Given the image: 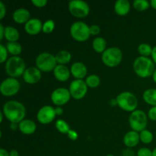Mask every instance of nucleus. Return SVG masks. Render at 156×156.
Returning a JSON list of instances; mask_svg holds the SVG:
<instances>
[{
	"label": "nucleus",
	"instance_id": "nucleus-18",
	"mask_svg": "<svg viewBox=\"0 0 156 156\" xmlns=\"http://www.w3.org/2000/svg\"><path fill=\"white\" fill-rule=\"evenodd\" d=\"M140 141V136L138 132L131 130L126 133L123 138V143L127 148H133L139 144Z\"/></svg>",
	"mask_w": 156,
	"mask_h": 156
},
{
	"label": "nucleus",
	"instance_id": "nucleus-39",
	"mask_svg": "<svg viewBox=\"0 0 156 156\" xmlns=\"http://www.w3.org/2000/svg\"><path fill=\"white\" fill-rule=\"evenodd\" d=\"M67 135H68L69 138L71 140H73V141L77 140L78 137H79V135H78L77 133L75 130H73V129H70L68 133H67Z\"/></svg>",
	"mask_w": 156,
	"mask_h": 156
},
{
	"label": "nucleus",
	"instance_id": "nucleus-16",
	"mask_svg": "<svg viewBox=\"0 0 156 156\" xmlns=\"http://www.w3.org/2000/svg\"><path fill=\"white\" fill-rule=\"evenodd\" d=\"M87 67L81 62H76L71 66L70 73L76 79H83L87 75Z\"/></svg>",
	"mask_w": 156,
	"mask_h": 156
},
{
	"label": "nucleus",
	"instance_id": "nucleus-37",
	"mask_svg": "<svg viewBox=\"0 0 156 156\" xmlns=\"http://www.w3.org/2000/svg\"><path fill=\"white\" fill-rule=\"evenodd\" d=\"M100 27L99 26L96 25V24H92L91 26H90V33L91 35H98L100 33Z\"/></svg>",
	"mask_w": 156,
	"mask_h": 156
},
{
	"label": "nucleus",
	"instance_id": "nucleus-23",
	"mask_svg": "<svg viewBox=\"0 0 156 156\" xmlns=\"http://www.w3.org/2000/svg\"><path fill=\"white\" fill-rule=\"evenodd\" d=\"M145 102L152 107L156 106V88H149L146 90L143 94Z\"/></svg>",
	"mask_w": 156,
	"mask_h": 156
},
{
	"label": "nucleus",
	"instance_id": "nucleus-36",
	"mask_svg": "<svg viewBox=\"0 0 156 156\" xmlns=\"http://www.w3.org/2000/svg\"><path fill=\"white\" fill-rule=\"evenodd\" d=\"M148 117H149V119H150L151 120L156 121V106L152 107V108L149 109V113H148Z\"/></svg>",
	"mask_w": 156,
	"mask_h": 156
},
{
	"label": "nucleus",
	"instance_id": "nucleus-3",
	"mask_svg": "<svg viewBox=\"0 0 156 156\" xmlns=\"http://www.w3.org/2000/svg\"><path fill=\"white\" fill-rule=\"evenodd\" d=\"M26 70L25 62L20 56H12L5 62L6 73L12 78L23 76Z\"/></svg>",
	"mask_w": 156,
	"mask_h": 156
},
{
	"label": "nucleus",
	"instance_id": "nucleus-42",
	"mask_svg": "<svg viewBox=\"0 0 156 156\" xmlns=\"http://www.w3.org/2000/svg\"><path fill=\"white\" fill-rule=\"evenodd\" d=\"M151 56H152V61L154 62V63L156 64V46L154 47L153 49H152V53Z\"/></svg>",
	"mask_w": 156,
	"mask_h": 156
},
{
	"label": "nucleus",
	"instance_id": "nucleus-43",
	"mask_svg": "<svg viewBox=\"0 0 156 156\" xmlns=\"http://www.w3.org/2000/svg\"><path fill=\"white\" fill-rule=\"evenodd\" d=\"M55 111H56V116H59L61 115V114H63V110H62V108H61V107H56V108H55Z\"/></svg>",
	"mask_w": 156,
	"mask_h": 156
},
{
	"label": "nucleus",
	"instance_id": "nucleus-8",
	"mask_svg": "<svg viewBox=\"0 0 156 156\" xmlns=\"http://www.w3.org/2000/svg\"><path fill=\"white\" fill-rule=\"evenodd\" d=\"M129 123L131 129L136 132H142L146 129L148 124V118L146 113L141 110H136L131 113L129 116Z\"/></svg>",
	"mask_w": 156,
	"mask_h": 156
},
{
	"label": "nucleus",
	"instance_id": "nucleus-20",
	"mask_svg": "<svg viewBox=\"0 0 156 156\" xmlns=\"http://www.w3.org/2000/svg\"><path fill=\"white\" fill-rule=\"evenodd\" d=\"M53 72L55 78L58 81L62 82L68 80L69 79L70 74H71L70 69H69L65 65H59V64H57Z\"/></svg>",
	"mask_w": 156,
	"mask_h": 156
},
{
	"label": "nucleus",
	"instance_id": "nucleus-1",
	"mask_svg": "<svg viewBox=\"0 0 156 156\" xmlns=\"http://www.w3.org/2000/svg\"><path fill=\"white\" fill-rule=\"evenodd\" d=\"M2 113L12 123H19L24 120L26 109L24 105L18 101H9L3 105Z\"/></svg>",
	"mask_w": 156,
	"mask_h": 156
},
{
	"label": "nucleus",
	"instance_id": "nucleus-50",
	"mask_svg": "<svg viewBox=\"0 0 156 156\" xmlns=\"http://www.w3.org/2000/svg\"><path fill=\"white\" fill-rule=\"evenodd\" d=\"M3 115H4V114H3L2 112L0 113V117H1V123L2 122V120H3Z\"/></svg>",
	"mask_w": 156,
	"mask_h": 156
},
{
	"label": "nucleus",
	"instance_id": "nucleus-44",
	"mask_svg": "<svg viewBox=\"0 0 156 156\" xmlns=\"http://www.w3.org/2000/svg\"><path fill=\"white\" fill-rule=\"evenodd\" d=\"M0 156H9V152L6 149H0Z\"/></svg>",
	"mask_w": 156,
	"mask_h": 156
},
{
	"label": "nucleus",
	"instance_id": "nucleus-45",
	"mask_svg": "<svg viewBox=\"0 0 156 156\" xmlns=\"http://www.w3.org/2000/svg\"><path fill=\"white\" fill-rule=\"evenodd\" d=\"M9 156H19V154H18V152L15 149H12L9 152Z\"/></svg>",
	"mask_w": 156,
	"mask_h": 156
},
{
	"label": "nucleus",
	"instance_id": "nucleus-48",
	"mask_svg": "<svg viewBox=\"0 0 156 156\" xmlns=\"http://www.w3.org/2000/svg\"><path fill=\"white\" fill-rule=\"evenodd\" d=\"M150 5L156 10V0H152V1L150 2Z\"/></svg>",
	"mask_w": 156,
	"mask_h": 156
},
{
	"label": "nucleus",
	"instance_id": "nucleus-30",
	"mask_svg": "<svg viewBox=\"0 0 156 156\" xmlns=\"http://www.w3.org/2000/svg\"><path fill=\"white\" fill-rule=\"evenodd\" d=\"M152 49L149 44H141L138 47V52L141 56H145V57H149L152 55Z\"/></svg>",
	"mask_w": 156,
	"mask_h": 156
},
{
	"label": "nucleus",
	"instance_id": "nucleus-31",
	"mask_svg": "<svg viewBox=\"0 0 156 156\" xmlns=\"http://www.w3.org/2000/svg\"><path fill=\"white\" fill-rule=\"evenodd\" d=\"M140 141L144 143V144H149L153 140V134H152V133L146 129L140 132Z\"/></svg>",
	"mask_w": 156,
	"mask_h": 156
},
{
	"label": "nucleus",
	"instance_id": "nucleus-38",
	"mask_svg": "<svg viewBox=\"0 0 156 156\" xmlns=\"http://www.w3.org/2000/svg\"><path fill=\"white\" fill-rule=\"evenodd\" d=\"M6 15V8L2 2H0V19H3Z\"/></svg>",
	"mask_w": 156,
	"mask_h": 156
},
{
	"label": "nucleus",
	"instance_id": "nucleus-10",
	"mask_svg": "<svg viewBox=\"0 0 156 156\" xmlns=\"http://www.w3.org/2000/svg\"><path fill=\"white\" fill-rule=\"evenodd\" d=\"M20 82L15 78L9 77L4 79L0 85V92L3 96L5 97H11L19 91L20 90Z\"/></svg>",
	"mask_w": 156,
	"mask_h": 156
},
{
	"label": "nucleus",
	"instance_id": "nucleus-32",
	"mask_svg": "<svg viewBox=\"0 0 156 156\" xmlns=\"http://www.w3.org/2000/svg\"><path fill=\"white\" fill-rule=\"evenodd\" d=\"M55 29V22L53 20H47L43 24V32L45 34H50Z\"/></svg>",
	"mask_w": 156,
	"mask_h": 156
},
{
	"label": "nucleus",
	"instance_id": "nucleus-2",
	"mask_svg": "<svg viewBox=\"0 0 156 156\" xmlns=\"http://www.w3.org/2000/svg\"><path fill=\"white\" fill-rule=\"evenodd\" d=\"M133 70L141 78L150 77L155 72V65L152 59L145 56H139L133 62Z\"/></svg>",
	"mask_w": 156,
	"mask_h": 156
},
{
	"label": "nucleus",
	"instance_id": "nucleus-34",
	"mask_svg": "<svg viewBox=\"0 0 156 156\" xmlns=\"http://www.w3.org/2000/svg\"><path fill=\"white\" fill-rule=\"evenodd\" d=\"M137 156H152V151L148 148H141L138 150Z\"/></svg>",
	"mask_w": 156,
	"mask_h": 156
},
{
	"label": "nucleus",
	"instance_id": "nucleus-9",
	"mask_svg": "<svg viewBox=\"0 0 156 156\" xmlns=\"http://www.w3.org/2000/svg\"><path fill=\"white\" fill-rule=\"evenodd\" d=\"M69 11L76 18H82L88 16L90 8L88 3L82 0H73L69 2Z\"/></svg>",
	"mask_w": 156,
	"mask_h": 156
},
{
	"label": "nucleus",
	"instance_id": "nucleus-52",
	"mask_svg": "<svg viewBox=\"0 0 156 156\" xmlns=\"http://www.w3.org/2000/svg\"><path fill=\"white\" fill-rule=\"evenodd\" d=\"M106 156H114V155H111V154H109V155H107Z\"/></svg>",
	"mask_w": 156,
	"mask_h": 156
},
{
	"label": "nucleus",
	"instance_id": "nucleus-22",
	"mask_svg": "<svg viewBox=\"0 0 156 156\" xmlns=\"http://www.w3.org/2000/svg\"><path fill=\"white\" fill-rule=\"evenodd\" d=\"M20 34L15 27L12 26H7L5 27V36L4 37L9 42H17L19 39Z\"/></svg>",
	"mask_w": 156,
	"mask_h": 156
},
{
	"label": "nucleus",
	"instance_id": "nucleus-4",
	"mask_svg": "<svg viewBox=\"0 0 156 156\" xmlns=\"http://www.w3.org/2000/svg\"><path fill=\"white\" fill-rule=\"evenodd\" d=\"M116 99H117V105L124 111L132 113L136 110L138 106V101L136 97L129 91L121 92L117 95Z\"/></svg>",
	"mask_w": 156,
	"mask_h": 156
},
{
	"label": "nucleus",
	"instance_id": "nucleus-33",
	"mask_svg": "<svg viewBox=\"0 0 156 156\" xmlns=\"http://www.w3.org/2000/svg\"><path fill=\"white\" fill-rule=\"evenodd\" d=\"M8 53L9 52H8L5 46L1 44L0 45V62L1 63H3L8 60Z\"/></svg>",
	"mask_w": 156,
	"mask_h": 156
},
{
	"label": "nucleus",
	"instance_id": "nucleus-49",
	"mask_svg": "<svg viewBox=\"0 0 156 156\" xmlns=\"http://www.w3.org/2000/svg\"><path fill=\"white\" fill-rule=\"evenodd\" d=\"M152 79H153L154 82L156 83V69L155 70V72H154L153 75H152Z\"/></svg>",
	"mask_w": 156,
	"mask_h": 156
},
{
	"label": "nucleus",
	"instance_id": "nucleus-14",
	"mask_svg": "<svg viewBox=\"0 0 156 156\" xmlns=\"http://www.w3.org/2000/svg\"><path fill=\"white\" fill-rule=\"evenodd\" d=\"M42 77V73L37 67H30L26 69L23 74V79L27 84H36Z\"/></svg>",
	"mask_w": 156,
	"mask_h": 156
},
{
	"label": "nucleus",
	"instance_id": "nucleus-40",
	"mask_svg": "<svg viewBox=\"0 0 156 156\" xmlns=\"http://www.w3.org/2000/svg\"><path fill=\"white\" fill-rule=\"evenodd\" d=\"M122 156H135V153H134L132 149H130L129 148L124 149V150L122 152L121 154Z\"/></svg>",
	"mask_w": 156,
	"mask_h": 156
},
{
	"label": "nucleus",
	"instance_id": "nucleus-5",
	"mask_svg": "<svg viewBox=\"0 0 156 156\" xmlns=\"http://www.w3.org/2000/svg\"><path fill=\"white\" fill-rule=\"evenodd\" d=\"M123 59V53L118 47H109L101 54V60L106 66H117Z\"/></svg>",
	"mask_w": 156,
	"mask_h": 156
},
{
	"label": "nucleus",
	"instance_id": "nucleus-35",
	"mask_svg": "<svg viewBox=\"0 0 156 156\" xmlns=\"http://www.w3.org/2000/svg\"><path fill=\"white\" fill-rule=\"evenodd\" d=\"M31 2L37 8H44L47 4V0H32Z\"/></svg>",
	"mask_w": 156,
	"mask_h": 156
},
{
	"label": "nucleus",
	"instance_id": "nucleus-25",
	"mask_svg": "<svg viewBox=\"0 0 156 156\" xmlns=\"http://www.w3.org/2000/svg\"><path fill=\"white\" fill-rule=\"evenodd\" d=\"M55 57H56L57 64L65 65V64L69 63L71 61L72 55L67 50H61L55 55Z\"/></svg>",
	"mask_w": 156,
	"mask_h": 156
},
{
	"label": "nucleus",
	"instance_id": "nucleus-29",
	"mask_svg": "<svg viewBox=\"0 0 156 156\" xmlns=\"http://www.w3.org/2000/svg\"><path fill=\"white\" fill-rule=\"evenodd\" d=\"M134 9L138 12H143L146 11L150 7V2L146 0H135L133 3Z\"/></svg>",
	"mask_w": 156,
	"mask_h": 156
},
{
	"label": "nucleus",
	"instance_id": "nucleus-41",
	"mask_svg": "<svg viewBox=\"0 0 156 156\" xmlns=\"http://www.w3.org/2000/svg\"><path fill=\"white\" fill-rule=\"evenodd\" d=\"M4 36H5V27L4 26H3V24H0V40H2L3 38H4Z\"/></svg>",
	"mask_w": 156,
	"mask_h": 156
},
{
	"label": "nucleus",
	"instance_id": "nucleus-19",
	"mask_svg": "<svg viewBox=\"0 0 156 156\" xmlns=\"http://www.w3.org/2000/svg\"><path fill=\"white\" fill-rule=\"evenodd\" d=\"M18 129L24 135H31L36 131L37 125L33 120L24 119L18 123Z\"/></svg>",
	"mask_w": 156,
	"mask_h": 156
},
{
	"label": "nucleus",
	"instance_id": "nucleus-15",
	"mask_svg": "<svg viewBox=\"0 0 156 156\" xmlns=\"http://www.w3.org/2000/svg\"><path fill=\"white\" fill-rule=\"evenodd\" d=\"M24 30L30 35H36L43 30L42 21L38 18H30L24 24Z\"/></svg>",
	"mask_w": 156,
	"mask_h": 156
},
{
	"label": "nucleus",
	"instance_id": "nucleus-46",
	"mask_svg": "<svg viewBox=\"0 0 156 156\" xmlns=\"http://www.w3.org/2000/svg\"><path fill=\"white\" fill-rule=\"evenodd\" d=\"M110 103H111V106L114 107L116 106V105H117V99H111V101H110Z\"/></svg>",
	"mask_w": 156,
	"mask_h": 156
},
{
	"label": "nucleus",
	"instance_id": "nucleus-51",
	"mask_svg": "<svg viewBox=\"0 0 156 156\" xmlns=\"http://www.w3.org/2000/svg\"><path fill=\"white\" fill-rule=\"evenodd\" d=\"M152 156H156V148L152 151Z\"/></svg>",
	"mask_w": 156,
	"mask_h": 156
},
{
	"label": "nucleus",
	"instance_id": "nucleus-11",
	"mask_svg": "<svg viewBox=\"0 0 156 156\" xmlns=\"http://www.w3.org/2000/svg\"><path fill=\"white\" fill-rule=\"evenodd\" d=\"M69 90L72 98L76 100H81L86 95L88 85L83 79H76L71 82Z\"/></svg>",
	"mask_w": 156,
	"mask_h": 156
},
{
	"label": "nucleus",
	"instance_id": "nucleus-12",
	"mask_svg": "<svg viewBox=\"0 0 156 156\" xmlns=\"http://www.w3.org/2000/svg\"><path fill=\"white\" fill-rule=\"evenodd\" d=\"M69 90L65 88H58L51 94V101L57 107H61L69 102L71 98Z\"/></svg>",
	"mask_w": 156,
	"mask_h": 156
},
{
	"label": "nucleus",
	"instance_id": "nucleus-47",
	"mask_svg": "<svg viewBox=\"0 0 156 156\" xmlns=\"http://www.w3.org/2000/svg\"><path fill=\"white\" fill-rule=\"evenodd\" d=\"M10 127H11V129H16L18 127V123H11Z\"/></svg>",
	"mask_w": 156,
	"mask_h": 156
},
{
	"label": "nucleus",
	"instance_id": "nucleus-27",
	"mask_svg": "<svg viewBox=\"0 0 156 156\" xmlns=\"http://www.w3.org/2000/svg\"><path fill=\"white\" fill-rule=\"evenodd\" d=\"M85 82H86L88 87L91 88H94L99 86V85L101 83V79L99 78V76H98L97 75L92 74L88 76L85 79Z\"/></svg>",
	"mask_w": 156,
	"mask_h": 156
},
{
	"label": "nucleus",
	"instance_id": "nucleus-17",
	"mask_svg": "<svg viewBox=\"0 0 156 156\" xmlns=\"http://www.w3.org/2000/svg\"><path fill=\"white\" fill-rule=\"evenodd\" d=\"M12 18L15 22L18 23V24H25L30 19V14L27 9L21 8V9H16L14 12Z\"/></svg>",
	"mask_w": 156,
	"mask_h": 156
},
{
	"label": "nucleus",
	"instance_id": "nucleus-6",
	"mask_svg": "<svg viewBox=\"0 0 156 156\" xmlns=\"http://www.w3.org/2000/svg\"><path fill=\"white\" fill-rule=\"evenodd\" d=\"M36 67L44 73H48L54 70L57 66L56 57L54 55L50 53H40L35 60Z\"/></svg>",
	"mask_w": 156,
	"mask_h": 156
},
{
	"label": "nucleus",
	"instance_id": "nucleus-26",
	"mask_svg": "<svg viewBox=\"0 0 156 156\" xmlns=\"http://www.w3.org/2000/svg\"><path fill=\"white\" fill-rule=\"evenodd\" d=\"M5 47L8 52L12 56H18L22 52V47L18 42H8Z\"/></svg>",
	"mask_w": 156,
	"mask_h": 156
},
{
	"label": "nucleus",
	"instance_id": "nucleus-24",
	"mask_svg": "<svg viewBox=\"0 0 156 156\" xmlns=\"http://www.w3.org/2000/svg\"><path fill=\"white\" fill-rule=\"evenodd\" d=\"M107 42L105 39L101 37H97L94 39L92 42V47L95 52L98 53H103L106 50Z\"/></svg>",
	"mask_w": 156,
	"mask_h": 156
},
{
	"label": "nucleus",
	"instance_id": "nucleus-13",
	"mask_svg": "<svg viewBox=\"0 0 156 156\" xmlns=\"http://www.w3.org/2000/svg\"><path fill=\"white\" fill-rule=\"evenodd\" d=\"M55 108L50 105L42 107L37 114V119L41 124H49L54 120L56 117Z\"/></svg>",
	"mask_w": 156,
	"mask_h": 156
},
{
	"label": "nucleus",
	"instance_id": "nucleus-21",
	"mask_svg": "<svg viewBox=\"0 0 156 156\" xmlns=\"http://www.w3.org/2000/svg\"><path fill=\"white\" fill-rule=\"evenodd\" d=\"M130 10V3L127 0H118L114 4V12L120 16H125Z\"/></svg>",
	"mask_w": 156,
	"mask_h": 156
},
{
	"label": "nucleus",
	"instance_id": "nucleus-28",
	"mask_svg": "<svg viewBox=\"0 0 156 156\" xmlns=\"http://www.w3.org/2000/svg\"><path fill=\"white\" fill-rule=\"evenodd\" d=\"M55 127L56 128L58 131L59 133L62 134H67L69 133V131L70 130L69 125L66 123L64 120H56V123H55Z\"/></svg>",
	"mask_w": 156,
	"mask_h": 156
},
{
	"label": "nucleus",
	"instance_id": "nucleus-7",
	"mask_svg": "<svg viewBox=\"0 0 156 156\" xmlns=\"http://www.w3.org/2000/svg\"><path fill=\"white\" fill-rule=\"evenodd\" d=\"M71 37L78 42L86 41L90 37V27L82 21L74 22L70 27Z\"/></svg>",
	"mask_w": 156,
	"mask_h": 156
}]
</instances>
